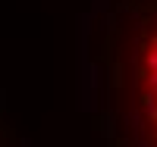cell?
Here are the masks:
<instances>
[{
    "label": "cell",
    "instance_id": "6da1fadb",
    "mask_svg": "<svg viewBox=\"0 0 157 147\" xmlns=\"http://www.w3.org/2000/svg\"><path fill=\"white\" fill-rule=\"evenodd\" d=\"M132 69H135V82H145V91H138V103H135L145 116V131L138 135V141L157 144V31L154 28H151L148 44L135 41Z\"/></svg>",
    "mask_w": 157,
    "mask_h": 147
}]
</instances>
